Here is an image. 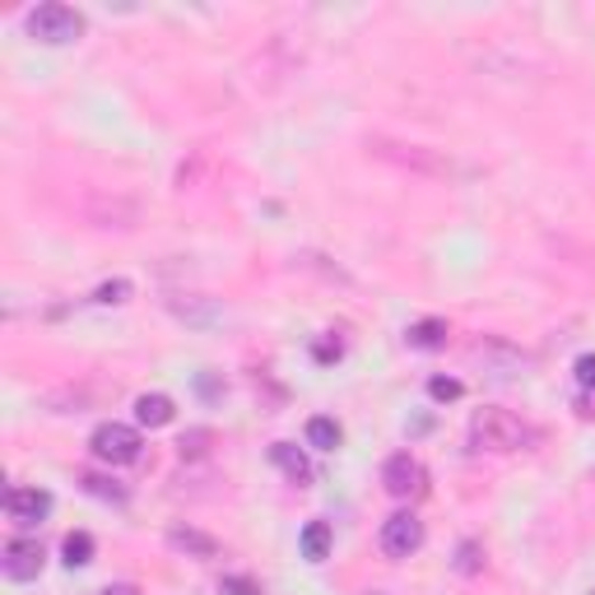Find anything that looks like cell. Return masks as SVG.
I'll list each match as a JSON object with an SVG mask.
<instances>
[{
    "mask_svg": "<svg viewBox=\"0 0 595 595\" xmlns=\"http://www.w3.org/2000/svg\"><path fill=\"white\" fill-rule=\"evenodd\" d=\"M98 595H145L141 586H131V582H112V586H103Z\"/></svg>",
    "mask_w": 595,
    "mask_h": 595,
    "instance_id": "cell-23",
    "label": "cell"
},
{
    "mask_svg": "<svg viewBox=\"0 0 595 595\" xmlns=\"http://www.w3.org/2000/svg\"><path fill=\"white\" fill-rule=\"evenodd\" d=\"M330 553V526L326 521H307L303 526V559L307 563H322Z\"/></svg>",
    "mask_w": 595,
    "mask_h": 595,
    "instance_id": "cell-12",
    "label": "cell"
},
{
    "mask_svg": "<svg viewBox=\"0 0 595 595\" xmlns=\"http://www.w3.org/2000/svg\"><path fill=\"white\" fill-rule=\"evenodd\" d=\"M363 595H391V591H363Z\"/></svg>",
    "mask_w": 595,
    "mask_h": 595,
    "instance_id": "cell-24",
    "label": "cell"
},
{
    "mask_svg": "<svg viewBox=\"0 0 595 595\" xmlns=\"http://www.w3.org/2000/svg\"><path fill=\"white\" fill-rule=\"evenodd\" d=\"M424 549V521L414 512H395L382 521V553L386 559H409V553Z\"/></svg>",
    "mask_w": 595,
    "mask_h": 595,
    "instance_id": "cell-6",
    "label": "cell"
},
{
    "mask_svg": "<svg viewBox=\"0 0 595 595\" xmlns=\"http://www.w3.org/2000/svg\"><path fill=\"white\" fill-rule=\"evenodd\" d=\"M428 395L433 401H461L465 382H456V377H428Z\"/></svg>",
    "mask_w": 595,
    "mask_h": 595,
    "instance_id": "cell-18",
    "label": "cell"
},
{
    "mask_svg": "<svg viewBox=\"0 0 595 595\" xmlns=\"http://www.w3.org/2000/svg\"><path fill=\"white\" fill-rule=\"evenodd\" d=\"M456 568H461V572H480V545H461V559H456Z\"/></svg>",
    "mask_w": 595,
    "mask_h": 595,
    "instance_id": "cell-21",
    "label": "cell"
},
{
    "mask_svg": "<svg viewBox=\"0 0 595 595\" xmlns=\"http://www.w3.org/2000/svg\"><path fill=\"white\" fill-rule=\"evenodd\" d=\"M572 372H577V386L595 391V353H582V359L572 363Z\"/></svg>",
    "mask_w": 595,
    "mask_h": 595,
    "instance_id": "cell-20",
    "label": "cell"
},
{
    "mask_svg": "<svg viewBox=\"0 0 595 595\" xmlns=\"http://www.w3.org/2000/svg\"><path fill=\"white\" fill-rule=\"evenodd\" d=\"M79 489L89 493V498H103V503H126V489L122 484H112V480H103V474H79Z\"/></svg>",
    "mask_w": 595,
    "mask_h": 595,
    "instance_id": "cell-15",
    "label": "cell"
},
{
    "mask_svg": "<svg viewBox=\"0 0 595 595\" xmlns=\"http://www.w3.org/2000/svg\"><path fill=\"white\" fill-rule=\"evenodd\" d=\"M210 447H214V433L191 428V433H182V442H177V456H182V461H201V456H210Z\"/></svg>",
    "mask_w": 595,
    "mask_h": 595,
    "instance_id": "cell-16",
    "label": "cell"
},
{
    "mask_svg": "<svg viewBox=\"0 0 595 595\" xmlns=\"http://www.w3.org/2000/svg\"><path fill=\"white\" fill-rule=\"evenodd\" d=\"M61 553H66V568H85V563H93V535H89V530H70V535H66V545H61Z\"/></svg>",
    "mask_w": 595,
    "mask_h": 595,
    "instance_id": "cell-14",
    "label": "cell"
},
{
    "mask_svg": "<svg viewBox=\"0 0 595 595\" xmlns=\"http://www.w3.org/2000/svg\"><path fill=\"white\" fill-rule=\"evenodd\" d=\"M270 461L280 465V470L289 474V484H298V489H307V484L316 480V470H312V461H307V451H303V447H293V442H274V447H270Z\"/></svg>",
    "mask_w": 595,
    "mask_h": 595,
    "instance_id": "cell-8",
    "label": "cell"
},
{
    "mask_svg": "<svg viewBox=\"0 0 595 595\" xmlns=\"http://www.w3.org/2000/svg\"><path fill=\"white\" fill-rule=\"evenodd\" d=\"M535 442V428L526 419H517L512 409L484 405L470 414V447L489 451V456H507V451H526Z\"/></svg>",
    "mask_w": 595,
    "mask_h": 595,
    "instance_id": "cell-1",
    "label": "cell"
},
{
    "mask_svg": "<svg viewBox=\"0 0 595 595\" xmlns=\"http://www.w3.org/2000/svg\"><path fill=\"white\" fill-rule=\"evenodd\" d=\"M168 545L177 553H187V559H220V540L205 530H195V526H172L168 530Z\"/></svg>",
    "mask_w": 595,
    "mask_h": 595,
    "instance_id": "cell-9",
    "label": "cell"
},
{
    "mask_svg": "<svg viewBox=\"0 0 595 595\" xmlns=\"http://www.w3.org/2000/svg\"><path fill=\"white\" fill-rule=\"evenodd\" d=\"M24 29H29L33 43H43V47H70V43H79V37H85V29H89V24H85V14H79L75 5H61V0H47V5L29 10Z\"/></svg>",
    "mask_w": 595,
    "mask_h": 595,
    "instance_id": "cell-2",
    "label": "cell"
},
{
    "mask_svg": "<svg viewBox=\"0 0 595 595\" xmlns=\"http://www.w3.org/2000/svg\"><path fill=\"white\" fill-rule=\"evenodd\" d=\"M5 512H10L14 526H43L47 512H52V493L47 489H10Z\"/></svg>",
    "mask_w": 595,
    "mask_h": 595,
    "instance_id": "cell-7",
    "label": "cell"
},
{
    "mask_svg": "<svg viewBox=\"0 0 595 595\" xmlns=\"http://www.w3.org/2000/svg\"><path fill=\"white\" fill-rule=\"evenodd\" d=\"M382 489L391 493L395 503H414V498H424L428 493V470L419 456H409V451H395L391 461L382 465Z\"/></svg>",
    "mask_w": 595,
    "mask_h": 595,
    "instance_id": "cell-4",
    "label": "cell"
},
{
    "mask_svg": "<svg viewBox=\"0 0 595 595\" xmlns=\"http://www.w3.org/2000/svg\"><path fill=\"white\" fill-rule=\"evenodd\" d=\"M312 353H316L322 363H330V359H340V353H345V345H340V340H335V345H330V340H316Z\"/></svg>",
    "mask_w": 595,
    "mask_h": 595,
    "instance_id": "cell-22",
    "label": "cell"
},
{
    "mask_svg": "<svg viewBox=\"0 0 595 595\" xmlns=\"http://www.w3.org/2000/svg\"><path fill=\"white\" fill-rule=\"evenodd\" d=\"M43 568H47V553L37 540H24V535H19V540H10L5 549H0V572H5L10 582H37Z\"/></svg>",
    "mask_w": 595,
    "mask_h": 595,
    "instance_id": "cell-5",
    "label": "cell"
},
{
    "mask_svg": "<svg viewBox=\"0 0 595 595\" xmlns=\"http://www.w3.org/2000/svg\"><path fill=\"white\" fill-rule=\"evenodd\" d=\"M135 419H141V428H168V424L177 419L172 395H164V391H145L141 401H135Z\"/></svg>",
    "mask_w": 595,
    "mask_h": 595,
    "instance_id": "cell-10",
    "label": "cell"
},
{
    "mask_svg": "<svg viewBox=\"0 0 595 595\" xmlns=\"http://www.w3.org/2000/svg\"><path fill=\"white\" fill-rule=\"evenodd\" d=\"M89 451L98 456L103 465H135L145 456V438H141V428H131V424H98L93 428V438H89Z\"/></svg>",
    "mask_w": 595,
    "mask_h": 595,
    "instance_id": "cell-3",
    "label": "cell"
},
{
    "mask_svg": "<svg viewBox=\"0 0 595 595\" xmlns=\"http://www.w3.org/2000/svg\"><path fill=\"white\" fill-rule=\"evenodd\" d=\"M307 442L316 447V451H335L345 442V433H340V424L335 419H326V414H316V419L307 424Z\"/></svg>",
    "mask_w": 595,
    "mask_h": 595,
    "instance_id": "cell-13",
    "label": "cell"
},
{
    "mask_svg": "<svg viewBox=\"0 0 595 595\" xmlns=\"http://www.w3.org/2000/svg\"><path fill=\"white\" fill-rule=\"evenodd\" d=\"M131 293H135L131 280H112V284H98L93 289V303L98 307H122V303H131Z\"/></svg>",
    "mask_w": 595,
    "mask_h": 595,
    "instance_id": "cell-17",
    "label": "cell"
},
{
    "mask_svg": "<svg viewBox=\"0 0 595 595\" xmlns=\"http://www.w3.org/2000/svg\"><path fill=\"white\" fill-rule=\"evenodd\" d=\"M447 340H451V326L442 322V316H424V322H414V326L405 330V345H409V349H424V353L447 349Z\"/></svg>",
    "mask_w": 595,
    "mask_h": 595,
    "instance_id": "cell-11",
    "label": "cell"
},
{
    "mask_svg": "<svg viewBox=\"0 0 595 595\" xmlns=\"http://www.w3.org/2000/svg\"><path fill=\"white\" fill-rule=\"evenodd\" d=\"M220 595H261V586H256L251 577H224V582H220Z\"/></svg>",
    "mask_w": 595,
    "mask_h": 595,
    "instance_id": "cell-19",
    "label": "cell"
}]
</instances>
